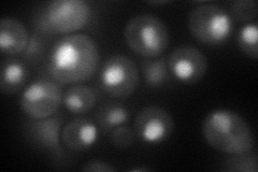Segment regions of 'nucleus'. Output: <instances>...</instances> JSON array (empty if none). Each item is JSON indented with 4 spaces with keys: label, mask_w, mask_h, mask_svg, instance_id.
<instances>
[{
    "label": "nucleus",
    "mask_w": 258,
    "mask_h": 172,
    "mask_svg": "<svg viewBox=\"0 0 258 172\" xmlns=\"http://www.w3.org/2000/svg\"><path fill=\"white\" fill-rule=\"evenodd\" d=\"M99 48L86 35L64 36L51 48L46 69L58 84H75L90 80L98 69Z\"/></svg>",
    "instance_id": "1"
},
{
    "label": "nucleus",
    "mask_w": 258,
    "mask_h": 172,
    "mask_svg": "<svg viewBox=\"0 0 258 172\" xmlns=\"http://www.w3.org/2000/svg\"><path fill=\"white\" fill-rule=\"evenodd\" d=\"M203 135L212 149L227 155L252 152L255 146V137L247 122L228 109L208 113L203 123Z\"/></svg>",
    "instance_id": "2"
},
{
    "label": "nucleus",
    "mask_w": 258,
    "mask_h": 172,
    "mask_svg": "<svg viewBox=\"0 0 258 172\" xmlns=\"http://www.w3.org/2000/svg\"><path fill=\"white\" fill-rule=\"evenodd\" d=\"M124 38L131 50L144 59H157L169 45V31L165 23L155 15L143 13L129 20Z\"/></svg>",
    "instance_id": "3"
},
{
    "label": "nucleus",
    "mask_w": 258,
    "mask_h": 172,
    "mask_svg": "<svg viewBox=\"0 0 258 172\" xmlns=\"http://www.w3.org/2000/svg\"><path fill=\"white\" fill-rule=\"evenodd\" d=\"M92 7L84 0H55L36 20L40 34H72L83 29L92 20Z\"/></svg>",
    "instance_id": "4"
},
{
    "label": "nucleus",
    "mask_w": 258,
    "mask_h": 172,
    "mask_svg": "<svg viewBox=\"0 0 258 172\" xmlns=\"http://www.w3.org/2000/svg\"><path fill=\"white\" fill-rule=\"evenodd\" d=\"M187 27L199 42L214 46L223 44L229 39L233 29V21L231 15L222 7L204 4L190 11Z\"/></svg>",
    "instance_id": "5"
},
{
    "label": "nucleus",
    "mask_w": 258,
    "mask_h": 172,
    "mask_svg": "<svg viewBox=\"0 0 258 172\" xmlns=\"http://www.w3.org/2000/svg\"><path fill=\"white\" fill-rule=\"evenodd\" d=\"M99 83L103 91L112 97L120 99L131 97L139 85L138 68L129 57L113 55L102 65Z\"/></svg>",
    "instance_id": "6"
},
{
    "label": "nucleus",
    "mask_w": 258,
    "mask_h": 172,
    "mask_svg": "<svg viewBox=\"0 0 258 172\" xmlns=\"http://www.w3.org/2000/svg\"><path fill=\"white\" fill-rule=\"evenodd\" d=\"M62 102L61 88L57 82L37 80L23 92L20 105L22 111L32 120H42L57 113Z\"/></svg>",
    "instance_id": "7"
},
{
    "label": "nucleus",
    "mask_w": 258,
    "mask_h": 172,
    "mask_svg": "<svg viewBox=\"0 0 258 172\" xmlns=\"http://www.w3.org/2000/svg\"><path fill=\"white\" fill-rule=\"evenodd\" d=\"M167 62L170 75L184 84L197 83L208 71L206 55L189 45L174 48Z\"/></svg>",
    "instance_id": "8"
},
{
    "label": "nucleus",
    "mask_w": 258,
    "mask_h": 172,
    "mask_svg": "<svg viewBox=\"0 0 258 172\" xmlns=\"http://www.w3.org/2000/svg\"><path fill=\"white\" fill-rule=\"evenodd\" d=\"M173 128L174 122L169 112L155 105L142 109L135 121L136 136L149 144H159L168 140Z\"/></svg>",
    "instance_id": "9"
},
{
    "label": "nucleus",
    "mask_w": 258,
    "mask_h": 172,
    "mask_svg": "<svg viewBox=\"0 0 258 172\" xmlns=\"http://www.w3.org/2000/svg\"><path fill=\"white\" fill-rule=\"evenodd\" d=\"M63 118L59 114L42 119L32 120L27 124V136L30 141L40 149L44 150L56 159H63L64 151L60 145Z\"/></svg>",
    "instance_id": "10"
},
{
    "label": "nucleus",
    "mask_w": 258,
    "mask_h": 172,
    "mask_svg": "<svg viewBox=\"0 0 258 172\" xmlns=\"http://www.w3.org/2000/svg\"><path fill=\"white\" fill-rule=\"evenodd\" d=\"M99 137V129L95 123L86 118L70 121L62 127L61 142L74 152L85 151L92 147Z\"/></svg>",
    "instance_id": "11"
},
{
    "label": "nucleus",
    "mask_w": 258,
    "mask_h": 172,
    "mask_svg": "<svg viewBox=\"0 0 258 172\" xmlns=\"http://www.w3.org/2000/svg\"><path fill=\"white\" fill-rule=\"evenodd\" d=\"M29 38L27 28L20 21L12 18H4L0 21V50L3 54L22 55Z\"/></svg>",
    "instance_id": "12"
},
{
    "label": "nucleus",
    "mask_w": 258,
    "mask_h": 172,
    "mask_svg": "<svg viewBox=\"0 0 258 172\" xmlns=\"http://www.w3.org/2000/svg\"><path fill=\"white\" fill-rule=\"evenodd\" d=\"M28 79V70L25 64L16 60H7L2 65L0 88L7 95L18 93L25 85Z\"/></svg>",
    "instance_id": "13"
},
{
    "label": "nucleus",
    "mask_w": 258,
    "mask_h": 172,
    "mask_svg": "<svg viewBox=\"0 0 258 172\" xmlns=\"http://www.w3.org/2000/svg\"><path fill=\"white\" fill-rule=\"evenodd\" d=\"M97 102V95L93 88L85 85L69 87L62 95V103L72 114L90 112Z\"/></svg>",
    "instance_id": "14"
},
{
    "label": "nucleus",
    "mask_w": 258,
    "mask_h": 172,
    "mask_svg": "<svg viewBox=\"0 0 258 172\" xmlns=\"http://www.w3.org/2000/svg\"><path fill=\"white\" fill-rule=\"evenodd\" d=\"M129 119V112L125 105L117 102H108L102 105L97 113V124L104 133L124 125Z\"/></svg>",
    "instance_id": "15"
},
{
    "label": "nucleus",
    "mask_w": 258,
    "mask_h": 172,
    "mask_svg": "<svg viewBox=\"0 0 258 172\" xmlns=\"http://www.w3.org/2000/svg\"><path fill=\"white\" fill-rule=\"evenodd\" d=\"M142 75L149 87L156 88L164 85L170 78L167 60L165 57H157L153 61H145L142 64Z\"/></svg>",
    "instance_id": "16"
},
{
    "label": "nucleus",
    "mask_w": 258,
    "mask_h": 172,
    "mask_svg": "<svg viewBox=\"0 0 258 172\" xmlns=\"http://www.w3.org/2000/svg\"><path fill=\"white\" fill-rule=\"evenodd\" d=\"M222 169L228 172H257V155L253 152L229 155L224 159Z\"/></svg>",
    "instance_id": "17"
},
{
    "label": "nucleus",
    "mask_w": 258,
    "mask_h": 172,
    "mask_svg": "<svg viewBox=\"0 0 258 172\" xmlns=\"http://www.w3.org/2000/svg\"><path fill=\"white\" fill-rule=\"evenodd\" d=\"M258 27L257 23H248L241 28L237 37V44L241 52L249 59H258Z\"/></svg>",
    "instance_id": "18"
},
{
    "label": "nucleus",
    "mask_w": 258,
    "mask_h": 172,
    "mask_svg": "<svg viewBox=\"0 0 258 172\" xmlns=\"http://www.w3.org/2000/svg\"><path fill=\"white\" fill-rule=\"evenodd\" d=\"M231 12L236 20L240 22H249L257 16V3L254 0H237L231 5Z\"/></svg>",
    "instance_id": "19"
},
{
    "label": "nucleus",
    "mask_w": 258,
    "mask_h": 172,
    "mask_svg": "<svg viewBox=\"0 0 258 172\" xmlns=\"http://www.w3.org/2000/svg\"><path fill=\"white\" fill-rule=\"evenodd\" d=\"M135 132L126 125L114 128L110 134V141L117 149H128L135 141Z\"/></svg>",
    "instance_id": "20"
},
{
    "label": "nucleus",
    "mask_w": 258,
    "mask_h": 172,
    "mask_svg": "<svg viewBox=\"0 0 258 172\" xmlns=\"http://www.w3.org/2000/svg\"><path fill=\"white\" fill-rule=\"evenodd\" d=\"M41 35L42 34H40L38 31L30 35L25 51L22 53V57L24 60L28 62H36L43 55L45 43Z\"/></svg>",
    "instance_id": "21"
},
{
    "label": "nucleus",
    "mask_w": 258,
    "mask_h": 172,
    "mask_svg": "<svg viewBox=\"0 0 258 172\" xmlns=\"http://www.w3.org/2000/svg\"><path fill=\"white\" fill-rule=\"evenodd\" d=\"M81 170L86 171V172H114V171H116V169L112 165H110L109 162L100 160V159H92V160H88V161L84 162Z\"/></svg>",
    "instance_id": "22"
},
{
    "label": "nucleus",
    "mask_w": 258,
    "mask_h": 172,
    "mask_svg": "<svg viewBox=\"0 0 258 172\" xmlns=\"http://www.w3.org/2000/svg\"><path fill=\"white\" fill-rule=\"evenodd\" d=\"M131 171H134V172H148V171H152V169L149 168V167H135V168H132Z\"/></svg>",
    "instance_id": "23"
},
{
    "label": "nucleus",
    "mask_w": 258,
    "mask_h": 172,
    "mask_svg": "<svg viewBox=\"0 0 258 172\" xmlns=\"http://www.w3.org/2000/svg\"><path fill=\"white\" fill-rule=\"evenodd\" d=\"M150 4H153V5H165V4H168V2H153V3H150Z\"/></svg>",
    "instance_id": "24"
}]
</instances>
